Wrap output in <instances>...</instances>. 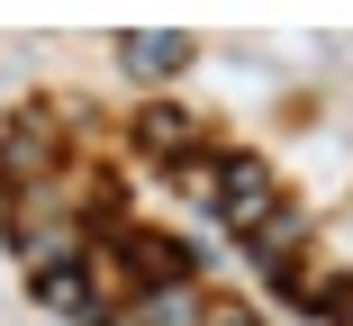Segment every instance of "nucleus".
<instances>
[{
  "mask_svg": "<svg viewBox=\"0 0 353 326\" xmlns=\"http://www.w3.org/2000/svg\"><path fill=\"white\" fill-rule=\"evenodd\" d=\"M208 200H218V218H236V227H254V218L272 209V181H263L254 163H236V172H218V181H208Z\"/></svg>",
  "mask_w": 353,
  "mask_h": 326,
  "instance_id": "nucleus-1",
  "label": "nucleus"
},
{
  "mask_svg": "<svg viewBox=\"0 0 353 326\" xmlns=\"http://www.w3.org/2000/svg\"><path fill=\"white\" fill-rule=\"evenodd\" d=\"M145 326H199V299L190 290H154L145 299Z\"/></svg>",
  "mask_w": 353,
  "mask_h": 326,
  "instance_id": "nucleus-3",
  "label": "nucleus"
},
{
  "mask_svg": "<svg viewBox=\"0 0 353 326\" xmlns=\"http://www.w3.org/2000/svg\"><path fill=\"white\" fill-rule=\"evenodd\" d=\"M181 63V37H136L127 45V73H172Z\"/></svg>",
  "mask_w": 353,
  "mask_h": 326,
  "instance_id": "nucleus-2",
  "label": "nucleus"
}]
</instances>
